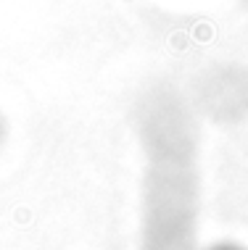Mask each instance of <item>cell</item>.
Here are the masks:
<instances>
[{"instance_id": "1", "label": "cell", "mask_w": 248, "mask_h": 250, "mask_svg": "<svg viewBox=\"0 0 248 250\" xmlns=\"http://www.w3.org/2000/svg\"><path fill=\"white\" fill-rule=\"evenodd\" d=\"M217 250H235V248H217Z\"/></svg>"}]
</instances>
